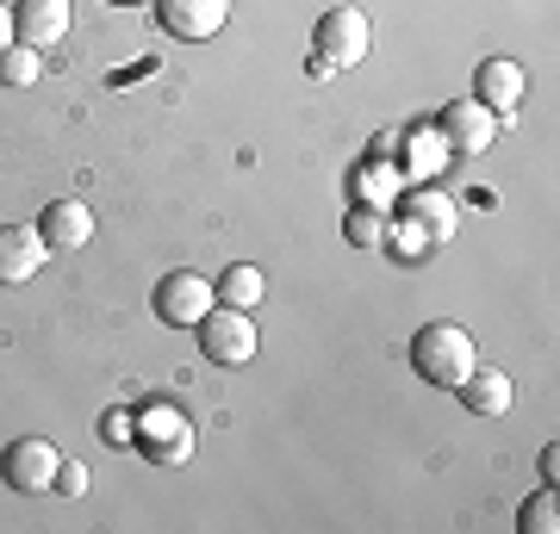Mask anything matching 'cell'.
<instances>
[{"mask_svg":"<svg viewBox=\"0 0 560 534\" xmlns=\"http://www.w3.org/2000/svg\"><path fill=\"white\" fill-rule=\"evenodd\" d=\"M131 436H138V416H131V411L106 416V441H113V448H131Z\"/></svg>","mask_w":560,"mask_h":534,"instance_id":"22","label":"cell"},{"mask_svg":"<svg viewBox=\"0 0 560 534\" xmlns=\"http://www.w3.org/2000/svg\"><path fill=\"white\" fill-rule=\"evenodd\" d=\"M355 199L374 205V212H393V199H399V162H361L355 168Z\"/></svg>","mask_w":560,"mask_h":534,"instance_id":"16","label":"cell"},{"mask_svg":"<svg viewBox=\"0 0 560 534\" xmlns=\"http://www.w3.org/2000/svg\"><path fill=\"white\" fill-rule=\"evenodd\" d=\"M399 224H411L430 249H448V237H455V199L436 193V187L399 193Z\"/></svg>","mask_w":560,"mask_h":534,"instance_id":"11","label":"cell"},{"mask_svg":"<svg viewBox=\"0 0 560 534\" xmlns=\"http://www.w3.org/2000/svg\"><path fill=\"white\" fill-rule=\"evenodd\" d=\"M555 473H560V454H555V441L541 448V485H555Z\"/></svg>","mask_w":560,"mask_h":534,"instance_id":"23","label":"cell"},{"mask_svg":"<svg viewBox=\"0 0 560 534\" xmlns=\"http://www.w3.org/2000/svg\"><path fill=\"white\" fill-rule=\"evenodd\" d=\"M436 138L455 150V156H486L499 143V112L480 106V99H448L436 119Z\"/></svg>","mask_w":560,"mask_h":534,"instance_id":"7","label":"cell"},{"mask_svg":"<svg viewBox=\"0 0 560 534\" xmlns=\"http://www.w3.org/2000/svg\"><path fill=\"white\" fill-rule=\"evenodd\" d=\"M194 336H200V355L219 360V367H249L256 348H261L249 311H231V305H212V311L194 323Z\"/></svg>","mask_w":560,"mask_h":534,"instance_id":"3","label":"cell"},{"mask_svg":"<svg viewBox=\"0 0 560 534\" xmlns=\"http://www.w3.org/2000/svg\"><path fill=\"white\" fill-rule=\"evenodd\" d=\"M13 38L32 50H57L69 38V0H20L13 7Z\"/></svg>","mask_w":560,"mask_h":534,"instance_id":"12","label":"cell"},{"mask_svg":"<svg viewBox=\"0 0 560 534\" xmlns=\"http://www.w3.org/2000/svg\"><path fill=\"white\" fill-rule=\"evenodd\" d=\"M57 466H62V448L50 436H20L0 454V478L20 497H50L57 491Z\"/></svg>","mask_w":560,"mask_h":534,"instance_id":"2","label":"cell"},{"mask_svg":"<svg viewBox=\"0 0 560 534\" xmlns=\"http://www.w3.org/2000/svg\"><path fill=\"white\" fill-rule=\"evenodd\" d=\"M44 261H50V242L38 224H0V286H25Z\"/></svg>","mask_w":560,"mask_h":534,"instance_id":"10","label":"cell"},{"mask_svg":"<svg viewBox=\"0 0 560 534\" xmlns=\"http://www.w3.org/2000/svg\"><path fill=\"white\" fill-rule=\"evenodd\" d=\"M399 150H405V131H374V143H368V162H399Z\"/></svg>","mask_w":560,"mask_h":534,"instance_id":"21","label":"cell"},{"mask_svg":"<svg viewBox=\"0 0 560 534\" xmlns=\"http://www.w3.org/2000/svg\"><path fill=\"white\" fill-rule=\"evenodd\" d=\"M131 448L150 454L156 466H180V460L194 454V423H187V411H175V404H143Z\"/></svg>","mask_w":560,"mask_h":534,"instance_id":"4","label":"cell"},{"mask_svg":"<svg viewBox=\"0 0 560 534\" xmlns=\"http://www.w3.org/2000/svg\"><path fill=\"white\" fill-rule=\"evenodd\" d=\"M38 230H44L50 249H88V242H94V205H88V199H50Z\"/></svg>","mask_w":560,"mask_h":534,"instance_id":"13","label":"cell"},{"mask_svg":"<svg viewBox=\"0 0 560 534\" xmlns=\"http://www.w3.org/2000/svg\"><path fill=\"white\" fill-rule=\"evenodd\" d=\"M411 367H418V379H430L436 392H455L460 379L480 367V348H474V336H467L460 323H423L418 336H411Z\"/></svg>","mask_w":560,"mask_h":534,"instance_id":"1","label":"cell"},{"mask_svg":"<svg viewBox=\"0 0 560 534\" xmlns=\"http://www.w3.org/2000/svg\"><path fill=\"white\" fill-rule=\"evenodd\" d=\"M368 44H374V25H368L361 7H330L318 20V32H312V50H318V62H330V69H355V62L368 57Z\"/></svg>","mask_w":560,"mask_h":534,"instance_id":"5","label":"cell"},{"mask_svg":"<svg viewBox=\"0 0 560 534\" xmlns=\"http://www.w3.org/2000/svg\"><path fill=\"white\" fill-rule=\"evenodd\" d=\"M342 237L355 242V249H386V212H374V205H349Z\"/></svg>","mask_w":560,"mask_h":534,"instance_id":"18","label":"cell"},{"mask_svg":"<svg viewBox=\"0 0 560 534\" xmlns=\"http://www.w3.org/2000/svg\"><path fill=\"white\" fill-rule=\"evenodd\" d=\"M455 392H460V404H467L474 416H504L511 411V379H504L499 367H474Z\"/></svg>","mask_w":560,"mask_h":534,"instance_id":"14","label":"cell"},{"mask_svg":"<svg viewBox=\"0 0 560 534\" xmlns=\"http://www.w3.org/2000/svg\"><path fill=\"white\" fill-rule=\"evenodd\" d=\"M106 7H150V0H106Z\"/></svg>","mask_w":560,"mask_h":534,"instance_id":"25","label":"cell"},{"mask_svg":"<svg viewBox=\"0 0 560 534\" xmlns=\"http://www.w3.org/2000/svg\"><path fill=\"white\" fill-rule=\"evenodd\" d=\"M523 94H529V75H523V62L486 57L480 69H474V99H480V106H492V112H499V124L517 119Z\"/></svg>","mask_w":560,"mask_h":534,"instance_id":"9","label":"cell"},{"mask_svg":"<svg viewBox=\"0 0 560 534\" xmlns=\"http://www.w3.org/2000/svg\"><path fill=\"white\" fill-rule=\"evenodd\" d=\"M212 293H219V305H231V311H256L261 293H268V280H261V268H249V261H231V268L212 280Z\"/></svg>","mask_w":560,"mask_h":534,"instance_id":"15","label":"cell"},{"mask_svg":"<svg viewBox=\"0 0 560 534\" xmlns=\"http://www.w3.org/2000/svg\"><path fill=\"white\" fill-rule=\"evenodd\" d=\"M57 497H88V466L81 460H62L57 466Z\"/></svg>","mask_w":560,"mask_h":534,"instance_id":"20","label":"cell"},{"mask_svg":"<svg viewBox=\"0 0 560 534\" xmlns=\"http://www.w3.org/2000/svg\"><path fill=\"white\" fill-rule=\"evenodd\" d=\"M517 529L523 534H555L560 529V503H555V485L536 497H523V510H517Z\"/></svg>","mask_w":560,"mask_h":534,"instance_id":"19","label":"cell"},{"mask_svg":"<svg viewBox=\"0 0 560 534\" xmlns=\"http://www.w3.org/2000/svg\"><path fill=\"white\" fill-rule=\"evenodd\" d=\"M38 69H44V50H32V44L13 38L7 50H0V87H32Z\"/></svg>","mask_w":560,"mask_h":534,"instance_id":"17","label":"cell"},{"mask_svg":"<svg viewBox=\"0 0 560 534\" xmlns=\"http://www.w3.org/2000/svg\"><path fill=\"white\" fill-rule=\"evenodd\" d=\"M156 7V20L168 38L180 44H206V38H219L224 20H231V0H150Z\"/></svg>","mask_w":560,"mask_h":534,"instance_id":"8","label":"cell"},{"mask_svg":"<svg viewBox=\"0 0 560 534\" xmlns=\"http://www.w3.org/2000/svg\"><path fill=\"white\" fill-rule=\"evenodd\" d=\"M13 44V7H0V50Z\"/></svg>","mask_w":560,"mask_h":534,"instance_id":"24","label":"cell"},{"mask_svg":"<svg viewBox=\"0 0 560 534\" xmlns=\"http://www.w3.org/2000/svg\"><path fill=\"white\" fill-rule=\"evenodd\" d=\"M212 305H219V293H212V280L194 274V268H175V274L156 280V317L168 330H194Z\"/></svg>","mask_w":560,"mask_h":534,"instance_id":"6","label":"cell"}]
</instances>
